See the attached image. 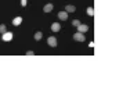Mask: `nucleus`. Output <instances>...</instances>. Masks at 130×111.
<instances>
[{
    "label": "nucleus",
    "instance_id": "obj_2",
    "mask_svg": "<svg viewBox=\"0 0 130 111\" xmlns=\"http://www.w3.org/2000/svg\"><path fill=\"white\" fill-rule=\"evenodd\" d=\"M57 38L55 36H50L49 39H47V44H49L50 47H57Z\"/></svg>",
    "mask_w": 130,
    "mask_h": 111
},
{
    "label": "nucleus",
    "instance_id": "obj_1",
    "mask_svg": "<svg viewBox=\"0 0 130 111\" xmlns=\"http://www.w3.org/2000/svg\"><path fill=\"white\" fill-rule=\"evenodd\" d=\"M73 40H76V42H84V33L77 31L76 33H73Z\"/></svg>",
    "mask_w": 130,
    "mask_h": 111
},
{
    "label": "nucleus",
    "instance_id": "obj_12",
    "mask_svg": "<svg viewBox=\"0 0 130 111\" xmlns=\"http://www.w3.org/2000/svg\"><path fill=\"white\" fill-rule=\"evenodd\" d=\"M6 32H7V28H6L4 24H2L0 25V33H6Z\"/></svg>",
    "mask_w": 130,
    "mask_h": 111
},
{
    "label": "nucleus",
    "instance_id": "obj_13",
    "mask_svg": "<svg viewBox=\"0 0 130 111\" xmlns=\"http://www.w3.org/2000/svg\"><path fill=\"white\" fill-rule=\"evenodd\" d=\"M72 25H73V26H79V25H80V21H79V19H73V21H72Z\"/></svg>",
    "mask_w": 130,
    "mask_h": 111
},
{
    "label": "nucleus",
    "instance_id": "obj_11",
    "mask_svg": "<svg viewBox=\"0 0 130 111\" xmlns=\"http://www.w3.org/2000/svg\"><path fill=\"white\" fill-rule=\"evenodd\" d=\"M86 13H87V15L93 17V15H94V10H93V7H87V10H86Z\"/></svg>",
    "mask_w": 130,
    "mask_h": 111
},
{
    "label": "nucleus",
    "instance_id": "obj_15",
    "mask_svg": "<svg viewBox=\"0 0 130 111\" xmlns=\"http://www.w3.org/2000/svg\"><path fill=\"white\" fill-rule=\"evenodd\" d=\"M26 4H28V0H21V6H22V7H26Z\"/></svg>",
    "mask_w": 130,
    "mask_h": 111
},
{
    "label": "nucleus",
    "instance_id": "obj_7",
    "mask_svg": "<svg viewBox=\"0 0 130 111\" xmlns=\"http://www.w3.org/2000/svg\"><path fill=\"white\" fill-rule=\"evenodd\" d=\"M65 11H68V13H75V11H76V7H75L73 4H66Z\"/></svg>",
    "mask_w": 130,
    "mask_h": 111
},
{
    "label": "nucleus",
    "instance_id": "obj_3",
    "mask_svg": "<svg viewBox=\"0 0 130 111\" xmlns=\"http://www.w3.org/2000/svg\"><path fill=\"white\" fill-rule=\"evenodd\" d=\"M3 40L4 42H10V40H13V33L11 32H6V33H3Z\"/></svg>",
    "mask_w": 130,
    "mask_h": 111
},
{
    "label": "nucleus",
    "instance_id": "obj_5",
    "mask_svg": "<svg viewBox=\"0 0 130 111\" xmlns=\"http://www.w3.org/2000/svg\"><path fill=\"white\" fill-rule=\"evenodd\" d=\"M60 29H61V24H60V22H53V24H51V31H53V32H58Z\"/></svg>",
    "mask_w": 130,
    "mask_h": 111
},
{
    "label": "nucleus",
    "instance_id": "obj_10",
    "mask_svg": "<svg viewBox=\"0 0 130 111\" xmlns=\"http://www.w3.org/2000/svg\"><path fill=\"white\" fill-rule=\"evenodd\" d=\"M33 38H35V40H40V39L43 38V33H41V32H36Z\"/></svg>",
    "mask_w": 130,
    "mask_h": 111
},
{
    "label": "nucleus",
    "instance_id": "obj_6",
    "mask_svg": "<svg viewBox=\"0 0 130 111\" xmlns=\"http://www.w3.org/2000/svg\"><path fill=\"white\" fill-rule=\"evenodd\" d=\"M77 31H79V32H83V33H84V32H87V31H89V26H87L86 24H80L79 26H77Z\"/></svg>",
    "mask_w": 130,
    "mask_h": 111
},
{
    "label": "nucleus",
    "instance_id": "obj_14",
    "mask_svg": "<svg viewBox=\"0 0 130 111\" xmlns=\"http://www.w3.org/2000/svg\"><path fill=\"white\" fill-rule=\"evenodd\" d=\"M25 56H35V51H32V50H28V51L25 53Z\"/></svg>",
    "mask_w": 130,
    "mask_h": 111
},
{
    "label": "nucleus",
    "instance_id": "obj_4",
    "mask_svg": "<svg viewBox=\"0 0 130 111\" xmlns=\"http://www.w3.org/2000/svg\"><path fill=\"white\" fill-rule=\"evenodd\" d=\"M58 18H60L61 21L68 19V11H60V13H58Z\"/></svg>",
    "mask_w": 130,
    "mask_h": 111
},
{
    "label": "nucleus",
    "instance_id": "obj_9",
    "mask_svg": "<svg viewBox=\"0 0 130 111\" xmlns=\"http://www.w3.org/2000/svg\"><path fill=\"white\" fill-rule=\"evenodd\" d=\"M53 8H54V6H53L51 3H49V4H46V6L43 7V11H44V13H50Z\"/></svg>",
    "mask_w": 130,
    "mask_h": 111
},
{
    "label": "nucleus",
    "instance_id": "obj_8",
    "mask_svg": "<svg viewBox=\"0 0 130 111\" xmlns=\"http://www.w3.org/2000/svg\"><path fill=\"white\" fill-rule=\"evenodd\" d=\"M22 24V17H15V18L13 19V25H15V26H18V25Z\"/></svg>",
    "mask_w": 130,
    "mask_h": 111
}]
</instances>
